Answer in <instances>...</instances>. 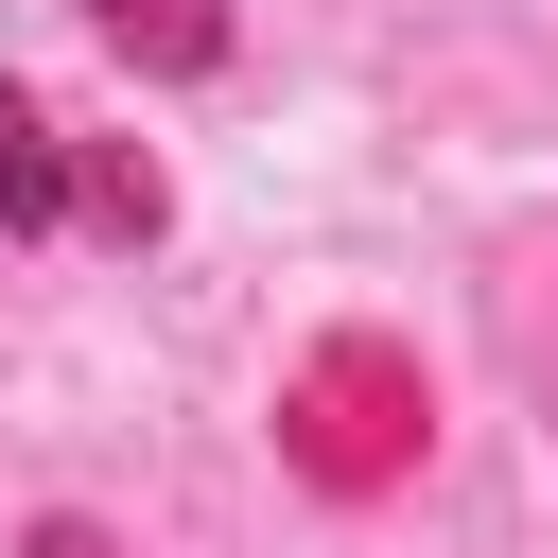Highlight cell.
<instances>
[{"instance_id":"6da1fadb","label":"cell","mask_w":558,"mask_h":558,"mask_svg":"<svg viewBox=\"0 0 558 558\" xmlns=\"http://www.w3.org/2000/svg\"><path fill=\"white\" fill-rule=\"evenodd\" d=\"M35 209H52V122L0 87V227H35Z\"/></svg>"}]
</instances>
